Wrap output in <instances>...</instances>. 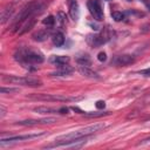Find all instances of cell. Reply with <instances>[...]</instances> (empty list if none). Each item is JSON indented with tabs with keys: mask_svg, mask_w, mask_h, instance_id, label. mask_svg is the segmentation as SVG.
Wrapping results in <instances>:
<instances>
[{
	"mask_svg": "<svg viewBox=\"0 0 150 150\" xmlns=\"http://www.w3.org/2000/svg\"><path fill=\"white\" fill-rule=\"evenodd\" d=\"M19 91V88H6V87H1V93L2 94H13V93H18Z\"/></svg>",
	"mask_w": 150,
	"mask_h": 150,
	"instance_id": "obj_22",
	"label": "cell"
},
{
	"mask_svg": "<svg viewBox=\"0 0 150 150\" xmlns=\"http://www.w3.org/2000/svg\"><path fill=\"white\" fill-rule=\"evenodd\" d=\"M69 6V15L74 21H77L80 18V7L77 4V0H68Z\"/></svg>",
	"mask_w": 150,
	"mask_h": 150,
	"instance_id": "obj_13",
	"label": "cell"
},
{
	"mask_svg": "<svg viewBox=\"0 0 150 150\" xmlns=\"http://www.w3.org/2000/svg\"><path fill=\"white\" fill-rule=\"evenodd\" d=\"M75 60H76L77 64H82V66H90V63H91V61H90V59L87 54L79 55V56H76Z\"/></svg>",
	"mask_w": 150,
	"mask_h": 150,
	"instance_id": "obj_18",
	"label": "cell"
},
{
	"mask_svg": "<svg viewBox=\"0 0 150 150\" xmlns=\"http://www.w3.org/2000/svg\"><path fill=\"white\" fill-rule=\"evenodd\" d=\"M104 127H105V125H104L103 123H96V124L88 125V127H86V128H82V129H79V130L68 132V134H66V135H62V136L57 137L56 139H57V141H69V139H76V138L88 137L89 135H93V134L100 131V130L103 129Z\"/></svg>",
	"mask_w": 150,
	"mask_h": 150,
	"instance_id": "obj_3",
	"label": "cell"
},
{
	"mask_svg": "<svg viewBox=\"0 0 150 150\" xmlns=\"http://www.w3.org/2000/svg\"><path fill=\"white\" fill-rule=\"evenodd\" d=\"M52 41H53V45L55 47H61L63 43H64V35L61 33V32H56L53 38H52Z\"/></svg>",
	"mask_w": 150,
	"mask_h": 150,
	"instance_id": "obj_17",
	"label": "cell"
},
{
	"mask_svg": "<svg viewBox=\"0 0 150 150\" xmlns=\"http://www.w3.org/2000/svg\"><path fill=\"white\" fill-rule=\"evenodd\" d=\"M111 16H112V19H114L115 21H121V20L124 19V14H123L122 12H118V11L112 12V13H111Z\"/></svg>",
	"mask_w": 150,
	"mask_h": 150,
	"instance_id": "obj_21",
	"label": "cell"
},
{
	"mask_svg": "<svg viewBox=\"0 0 150 150\" xmlns=\"http://www.w3.org/2000/svg\"><path fill=\"white\" fill-rule=\"evenodd\" d=\"M134 61H135V60H134V57H132L131 55L124 54V55H118V56H116L115 60H114V63L117 64V66H127V64L132 63Z\"/></svg>",
	"mask_w": 150,
	"mask_h": 150,
	"instance_id": "obj_15",
	"label": "cell"
},
{
	"mask_svg": "<svg viewBox=\"0 0 150 150\" xmlns=\"http://www.w3.org/2000/svg\"><path fill=\"white\" fill-rule=\"evenodd\" d=\"M59 14H60V16H61V19H57V20L60 21V23H61V26H63V25H64V22H66V21H64V19H66V16H64V14H63L62 12H60Z\"/></svg>",
	"mask_w": 150,
	"mask_h": 150,
	"instance_id": "obj_26",
	"label": "cell"
},
{
	"mask_svg": "<svg viewBox=\"0 0 150 150\" xmlns=\"http://www.w3.org/2000/svg\"><path fill=\"white\" fill-rule=\"evenodd\" d=\"M71 73H73V68L70 66L62 64V66H59V69H56L55 71H52L50 76H67Z\"/></svg>",
	"mask_w": 150,
	"mask_h": 150,
	"instance_id": "obj_14",
	"label": "cell"
},
{
	"mask_svg": "<svg viewBox=\"0 0 150 150\" xmlns=\"http://www.w3.org/2000/svg\"><path fill=\"white\" fill-rule=\"evenodd\" d=\"M138 74H141V75H143V76H150V68H148V69H143V70H139V71H138Z\"/></svg>",
	"mask_w": 150,
	"mask_h": 150,
	"instance_id": "obj_25",
	"label": "cell"
},
{
	"mask_svg": "<svg viewBox=\"0 0 150 150\" xmlns=\"http://www.w3.org/2000/svg\"><path fill=\"white\" fill-rule=\"evenodd\" d=\"M14 59L22 64L25 68H29L34 64H40L45 61V56L39 50L32 49V48H20L14 54Z\"/></svg>",
	"mask_w": 150,
	"mask_h": 150,
	"instance_id": "obj_1",
	"label": "cell"
},
{
	"mask_svg": "<svg viewBox=\"0 0 150 150\" xmlns=\"http://www.w3.org/2000/svg\"><path fill=\"white\" fill-rule=\"evenodd\" d=\"M49 62L59 67V66H62V64H68L69 57L63 56V55H53V56L49 57Z\"/></svg>",
	"mask_w": 150,
	"mask_h": 150,
	"instance_id": "obj_16",
	"label": "cell"
},
{
	"mask_svg": "<svg viewBox=\"0 0 150 150\" xmlns=\"http://www.w3.org/2000/svg\"><path fill=\"white\" fill-rule=\"evenodd\" d=\"M56 122L55 117H46V118H39V120H23V121H19L16 122V124L19 125H38V124H48V123H54Z\"/></svg>",
	"mask_w": 150,
	"mask_h": 150,
	"instance_id": "obj_10",
	"label": "cell"
},
{
	"mask_svg": "<svg viewBox=\"0 0 150 150\" xmlns=\"http://www.w3.org/2000/svg\"><path fill=\"white\" fill-rule=\"evenodd\" d=\"M95 105H96L97 109H103V108L105 107V102H104V101H97Z\"/></svg>",
	"mask_w": 150,
	"mask_h": 150,
	"instance_id": "obj_24",
	"label": "cell"
},
{
	"mask_svg": "<svg viewBox=\"0 0 150 150\" xmlns=\"http://www.w3.org/2000/svg\"><path fill=\"white\" fill-rule=\"evenodd\" d=\"M38 114H68V108H50V107H38L34 109Z\"/></svg>",
	"mask_w": 150,
	"mask_h": 150,
	"instance_id": "obj_11",
	"label": "cell"
},
{
	"mask_svg": "<svg viewBox=\"0 0 150 150\" xmlns=\"http://www.w3.org/2000/svg\"><path fill=\"white\" fill-rule=\"evenodd\" d=\"M49 36V30H39L38 33L33 34V39L36 41H43Z\"/></svg>",
	"mask_w": 150,
	"mask_h": 150,
	"instance_id": "obj_19",
	"label": "cell"
},
{
	"mask_svg": "<svg viewBox=\"0 0 150 150\" xmlns=\"http://www.w3.org/2000/svg\"><path fill=\"white\" fill-rule=\"evenodd\" d=\"M77 70H79V73H80L82 76H84V77H88V79H91V80H100V79H101V76H100L96 71H94L93 69H90L89 66L79 64V66H77Z\"/></svg>",
	"mask_w": 150,
	"mask_h": 150,
	"instance_id": "obj_12",
	"label": "cell"
},
{
	"mask_svg": "<svg viewBox=\"0 0 150 150\" xmlns=\"http://www.w3.org/2000/svg\"><path fill=\"white\" fill-rule=\"evenodd\" d=\"M88 137H82V138H76V139H69V141H57L55 139L54 143L46 145V149H53V148H80L83 144L87 143Z\"/></svg>",
	"mask_w": 150,
	"mask_h": 150,
	"instance_id": "obj_6",
	"label": "cell"
},
{
	"mask_svg": "<svg viewBox=\"0 0 150 150\" xmlns=\"http://www.w3.org/2000/svg\"><path fill=\"white\" fill-rule=\"evenodd\" d=\"M107 1H109V0H107Z\"/></svg>",
	"mask_w": 150,
	"mask_h": 150,
	"instance_id": "obj_28",
	"label": "cell"
},
{
	"mask_svg": "<svg viewBox=\"0 0 150 150\" xmlns=\"http://www.w3.org/2000/svg\"><path fill=\"white\" fill-rule=\"evenodd\" d=\"M142 1H143V2H144V0H142Z\"/></svg>",
	"mask_w": 150,
	"mask_h": 150,
	"instance_id": "obj_27",
	"label": "cell"
},
{
	"mask_svg": "<svg viewBox=\"0 0 150 150\" xmlns=\"http://www.w3.org/2000/svg\"><path fill=\"white\" fill-rule=\"evenodd\" d=\"M42 23H43V25H46L47 27L52 28V27L54 26V23H55V18H54L53 15H49V16H47V18L42 21Z\"/></svg>",
	"mask_w": 150,
	"mask_h": 150,
	"instance_id": "obj_20",
	"label": "cell"
},
{
	"mask_svg": "<svg viewBox=\"0 0 150 150\" xmlns=\"http://www.w3.org/2000/svg\"><path fill=\"white\" fill-rule=\"evenodd\" d=\"M29 98L38 100V101H47V102H76L80 101L82 97H70L66 95H57V94H32L28 95Z\"/></svg>",
	"mask_w": 150,
	"mask_h": 150,
	"instance_id": "obj_5",
	"label": "cell"
},
{
	"mask_svg": "<svg viewBox=\"0 0 150 150\" xmlns=\"http://www.w3.org/2000/svg\"><path fill=\"white\" fill-rule=\"evenodd\" d=\"M42 9V5L39 0L32 1L29 4H27L25 7L21 8V11L19 12V14L14 18L13 23H12V28L13 30H16L18 28H21V26L34 14H39Z\"/></svg>",
	"mask_w": 150,
	"mask_h": 150,
	"instance_id": "obj_2",
	"label": "cell"
},
{
	"mask_svg": "<svg viewBox=\"0 0 150 150\" xmlns=\"http://www.w3.org/2000/svg\"><path fill=\"white\" fill-rule=\"evenodd\" d=\"M45 132H40V134H28V135H19V136H9L7 138L2 137L0 141V146H5V145H9L16 142H22V141H28L32 138H38L40 136H42Z\"/></svg>",
	"mask_w": 150,
	"mask_h": 150,
	"instance_id": "obj_7",
	"label": "cell"
},
{
	"mask_svg": "<svg viewBox=\"0 0 150 150\" xmlns=\"http://www.w3.org/2000/svg\"><path fill=\"white\" fill-rule=\"evenodd\" d=\"M108 40H109V35L108 34H103V33L102 34H89L87 36V43L93 48L101 47Z\"/></svg>",
	"mask_w": 150,
	"mask_h": 150,
	"instance_id": "obj_9",
	"label": "cell"
},
{
	"mask_svg": "<svg viewBox=\"0 0 150 150\" xmlns=\"http://www.w3.org/2000/svg\"><path fill=\"white\" fill-rule=\"evenodd\" d=\"M87 7L91 14V16L96 20V21H101L103 20V9L101 6L100 0H88L87 2Z\"/></svg>",
	"mask_w": 150,
	"mask_h": 150,
	"instance_id": "obj_8",
	"label": "cell"
},
{
	"mask_svg": "<svg viewBox=\"0 0 150 150\" xmlns=\"http://www.w3.org/2000/svg\"><path fill=\"white\" fill-rule=\"evenodd\" d=\"M97 59H98V61H101V62H104V61L107 60V54H105L104 52H101V53H98V55H97Z\"/></svg>",
	"mask_w": 150,
	"mask_h": 150,
	"instance_id": "obj_23",
	"label": "cell"
},
{
	"mask_svg": "<svg viewBox=\"0 0 150 150\" xmlns=\"http://www.w3.org/2000/svg\"><path fill=\"white\" fill-rule=\"evenodd\" d=\"M2 81L11 84L25 86V87H40L42 86L41 80L30 76H16V75H2Z\"/></svg>",
	"mask_w": 150,
	"mask_h": 150,
	"instance_id": "obj_4",
	"label": "cell"
}]
</instances>
